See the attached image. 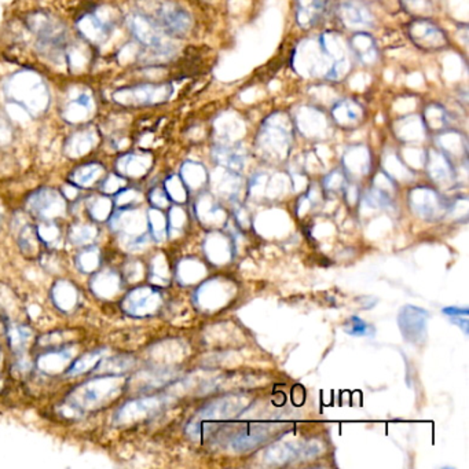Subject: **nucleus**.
Instances as JSON below:
<instances>
[{
    "instance_id": "8",
    "label": "nucleus",
    "mask_w": 469,
    "mask_h": 469,
    "mask_svg": "<svg viewBox=\"0 0 469 469\" xmlns=\"http://www.w3.org/2000/svg\"><path fill=\"white\" fill-rule=\"evenodd\" d=\"M119 382L117 379H102L85 384L72 395L73 403L80 407H89L110 394H115L119 389Z\"/></svg>"
},
{
    "instance_id": "6",
    "label": "nucleus",
    "mask_w": 469,
    "mask_h": 469,
    "mask_svg": "<svg viewBox=\"0 0 469 469\" xmlns=\"http://www.w3.org/2000/svg\"><path fill=\"white\" fill-rule=\"evenodd\" d=\"M338 15L341 24L351 31H368L375 27L372 10L358 0H344L339 4Z\"/></svg>"
},
{
    "instance_id": "20",
    "label": "nucleus",
    "mask_w": 469,
    "mask_h": 469,
    "mask_svg": "<svg viewBox=\"0 0 469 469\" xmlns=\"http://www.w3.org/2000/svg\"><path fill=\"white\" fill-rule=\"evenodd\" d=\"M54 298H55V303L57 305L64 310V311H68L71 310L75 303H76V291L75 288L68 284V282H62V284H58L55 287V292H54Z\"/></svg>"
},
{
    "instance_id": "30",
    "label": "nucleus",
    "mask_w": 469,
    "mask_h": 469,
    "mask_svg": "<svg viewBox=\"0 0 469 469\" xmlns=\"http://www.w3.org/2000/svg\"><path fill=\"white\" fill-rule=\"evenodd\" d=\"M21 248L22 251H28V252H34L38 248L36 244V237H35V231L32 229H29V226L27 229L22 230L21 233V240H20Z\"/></svg>"
},
{
    "instance_id": "22",
    "label": "nucleus",
    "mask_w": 469,
    "mask_h": 469,
    "mask_svg": "<svg viewBox=\"0 0 469 469\" xmlns=\"http://www.w3.org/2000/svg\"><path fill=\"white\" fill-rule=\"evenodd\" d=\"M31 331L25 326H13L8 331V339L10 345L14 351H22L28 341L31 340Z\"/></svg>"
},
{
    "instance_id": "23",
    "label": "nucleus",
    "mask_w": 469,
    "mask_h": 469,
    "mask_svg": "<svg viewBox=\"0 0 469 469\" xmlns=\"http://www.w3.org/2000/svg\"><path fill=\"white\" fill-rule=\"evenodd\" d=\"M101 356L102 352L101 351H94L91 354H87L85 356H82L71 369V372L68 373L69 376H75V375H80L85 373L87 370H89L91 368H94L98 362H101Z\"/></svg>"
},
{
    "instance_id": "3",
    "label": "nucleus",
    "mask_w": 469,
    "mask_h": 469,
    "mask_svg": "<svg viewBox=\"0 0 469 469\" xmlns=\"http://www.w3.org/2000/svg\"><path fill=\"white\" fill-rule=\"evenodd\" d=\"M128 29L142 45L159 55H171L173 51L166 32L154 22L153 18L143 14H131L127 20Z\"/></svg>"
},
{
    "instance_id": "32",
    "label": "nucleus",
    "mask_w": 469,
    "mask_h": 469,
    "mask_svg": "<svg viewBox=\"0 0 469 469\" xmlns=\"http://www.w3.org/2000/svg\"><path fill=\"white\" fill-rule=\"evenodd\" d=\"M99 366L105 369L103 372H116V370H127L129 363L128 359H120V358H113V359H106L103 362H99Z\"/></svg>"
},
{
    "instance_id": "27",
    "label": "nucleus",
    "mask_w": 469,
    "mask_h": 469,
    "mask_svg": "<svg viewBox=\"0 0 469 469\" xmlns=\"http://www.w3.org/2000/svg\"><path fill=\"white\" fill-rule=\"evenodd\" d=\"M96 236V230L92 226H78L73 227L71 231V238L73 243L76 244H88L89 241H92Z\"/></svg>"
},
{
    "instance_id": "33",
    "label": "nucleus",
    "mask_w": 469,
    "mask_h": 469,
    "mask_svg": "<svg viewBox=\"0 0 469 469\" xmlns=\"http://www.w3.org/2000/svg\"><path fill=\"white\" fill-rule=\"evenodd\" d=\"M138 199H139V193L138 192H135V190H126V192L117 194L116 203H117L119 207H127L129 204L135 203Z\"/></svg>"
},
{
    "instance_id": "29",
    "label": "nucleus",
    "mask_w": 469,
    "mask_h": 469,
    "mask_svg": "<svg viewBox=\"0 0 469 469\" xmlns=\"http://www.w3.org/2000/svg\"><path fill=\"white\" fill-rule=\"evenodd\" d=\"M347 333L351 336H365L370 333V328L358 317H352L347 325Z\"/></svg>"
},
{
    "instance_id": "25",
    "label": "nucleus",
    "mask_w": 469,
    "mask_h": 469,
    "mask_svg": "<svg viewBox=\"0 0 469 469\" xmlns=\"http://www.w3.org/2000/svg\"><path fill=\"white\" fill-rule=\"evenodd\" d=\"M216 159L219 163H223L233 168H241L243 166V157L241 154L231 147H217Z\"/></svg>"
},
{
    "instance_id": "11",
    "label": "nucleus",
    "mask_w": 469,
    "mask_h": 469,
    "mask_svg": "<svg viewBox=\"0 0 469 469\" xmlns=\"http://www.w3.org/2000/svg\"><path fill=\"white\" fill-rule=\"evenodd\" d=\"M348 47L352 52V57H355L363 65L370 66L379 61V47L376 41L365 31L355 32L348 39Z\"/></svg>"
},
{
    "instance_id": "24",
    "label": "nucleus",
    "mask_w": 469,
    "mask_h": 469,
    "mask_svg": "<svg viewBox=\"0 0 469 469\" xmlns=\"http://www.w3.org/2000/svg\"><path fill=\"white\" fill-rule=\"evenodd\" d=\"M403 10L409 14L416 15L417 18H424L432 10L431 0H401Z\"/></svg>"
},
{
    "instance_id": "21",
    "label": "nucleus",
    "mask_w": 469,
    "mask_h": 469,
    "mask_svg": "<svg viewBox=\"0 0 469 469\" xmlns=\"http://www.w3.org/2000/svg\"><path fill=\"white\" fill-rule=\"evenodd\" d=\"M71 354L66 351H58L52 354H47L41 358L39 366L44 372H59L68 362H69Z\"/></svg>"
},
{
    "instance_id": "18",
    "label": "nucleus",
    "mask_w": 469,
    "mask_h": 469,
    "mask_svg": "<svg viewBox=\"0 0 469 469\" xmlns=\"http://www.w3.org/2000/svg\"><path fill=\"white\" fill-rule=\"evenodd\" d=\"M449 113L442 105L431 103L424 109V127L438 131L449 127Z\"/></svg>"
},
{
    "instance_id": "19",
    "label": "nucleus",
    "mask_w": 469,
    "mask_h": 469,
    "mask_svg": "<svg viewBox=\"0 0 469 469\" xmlns=\"http://www.w3.org/2000/svg\"><path fill=\"white\" fill-rule=\"evenodd\" d=\"M92 288L101 296H113L119 289V278L113 273H103L94 280Z\"/></svg>"
},
{
    "instance_id": "16",
    "label": "nucleus",
    "mask_w": 469,
    "mask_h": 469,
    "mask_svg": "<svg viewBox=\"0 0 469 469\" xmlns=\"http://www.w3.org/2000/svg\"><path fill=\"white\" fill-rule=\"evenodd\" d=\"M326 7V0H298L296 15L298 22L303 28L314 27L322 17Z\"/></svg>"
},
{
    "instance_id": "34",
    "label": "nucleus",
    "mask_w": 469,
    "mask_h": 469,
    "mask_svg": "<svg viewBox=\"0 0 469 469\" xmlns=\"http://www.w3.org/2000/svg\"><path fill=\"white\" fill-rule=\"evenodd\" d=\"M38 233H39V236L42 237L43 240H45L47 243H51L52 240H55L58 237V230L52 224L41 226V229H39Z\"/></svg>"
},
{
    "instance_id": "1",
    "label": "nucleus",
    "mask_w": 469,
    "mask_h": 469,
    "mask_svg": "<svg viewBox=\"0 0 469 469\" xmlns=\"http://www.w3.org/2000/svg\"><path fill=\"white\" fill-rule=\"evenodd\" d=\"M13 102L31 113H43L48 106V91L42 79L35 73H18L7 85Z\"/></svg>"
},
{
    "instance_id": "10",
    "label": "nucleus",
    "mask_w": 469,
    "mask_h": 469,
    "mask_svg": "<svg viewBox=\"0 0 469 469\" xmlns=\"http://www.w3.org/2000/svg\"><path fill=\"white\" fill-rule=\"evenodd\" d=\"M28 207L41 217L51 219L62 215L65 211V201L59 193L52 189H42L31 196Z\"/></svg>"
},
{
    "instance_id": "13",
    "label": "nucleus",
    "mask_w": 469,
    "mask_h": 469,
    "mask_svg": "<svg viewBox=\"0 0 469 469\" xmlns=\"http://www.w3.org/2000/svg\"><path fill=\"white\" fill-rule=\"evenodd\" d=\"M99 132L94 127H87L75 132L66 140V154L69 157H83L89 153L99 140Z\"/></svg>"
},
{
    "instance_id": "7",
    "label": "nucleus",
    "mask_w": 469,
    "mask_h": 469,
    "mask_svg": "<svg viewBox=\"0 0 469 469\" xmlns=\"http://www.w3.org/2000/svg\"><path fill=\"white\" fill-rule=\"evenodd\" d=\"M96 101L91 92L80 91L71 96L62 109L64 119L71 124H85L95 115Z\"/></svg>"
},
{
    "instance_id": "26",
    "label": "nucleus",
    "mask_w": 469,
    "mask_h": 469,
    "mask_svg": "<svg viewBox=\"0 0 469 469\" xmlns=\"http://www.w3.org/2000/svg\"><path fill=\"white\" fill-rule=\"evenodd\" d=\"M99 266V254L96 250H87L78 256V267L83 273H92Z\"/></svg>"
},
{
    "instance_id": "28",
    "label": "nucleus",
    "mask_w": 469,
    "mask_h": 469,
    "mask_svg": "<svg viewBox=\"0 0 469 469\" xmlns=\"http://www.w3.org/2000/svg\"><path fill=\"white\" fill-rule=\"evenodd\" d=\"M110 210H112V203L106 197L96 199L89 207V212L92 215V217H95L98 220H105L109 216Z\"/></svg>"
},
{
    "instance_id": "17",
    "label": "nucleus",
    "mask_w": 469,
    "mask_h": 469,
    "mask_svg": "<svg viewBox=\"0 0 469 469\" xmlns=\"http://www.w3.org/2000/svg\"><path fill=\"white\" fill-rule=\"evenodd\" d=\"M103 172H105L103 166H101L98 163H88V164H83V166H80V167H78L76 170L73 171L69 175V180L75 186L89 187L101 179Z\"/></svg>"
},
{
    "instance_id": "15",
    "label": "nucleus",
    "mask_w": 469,
    "mask_h": 469,
    "mask_svg": "<svg viewBox=\"0 0 469 469\" xmlns=\"http://www.w3.org/2000/svg\"><path fill=\"white\" fill-rule=\"evenodd\" d=\"M152 166V157L147 153H127L117 160V171L131 178H139L145 175Z\"/></svg>"
},
{
    "instance_id": "31",
    "label": "nucleus",
    "mask_w": 469,
    "mask_h": 469,
    "mask_svg": "<svg viewBox=\"0 0 469 469\" xmlns=\"http://www.w3.org/2000/svg\"><path fill=\"white\" fill-rule=\"evenodd\" d=\"M126 185V180L122 178V176H117V175H110L102 185V190L108 194H112V193H117L119 190H122Z\"/></svg>"
},
{
    "instance_id": "4",
    "label": "nucleus",
    "mask_w": 469,
    "mask_h": 469,
    "mask_svg": "<svg viewBox=\"0 0 469 469\" xmlns=\"http://www.w3.org/2000/svg\"><path fill=\"white\" fill-rule=\"evenodd\" d=\"M407 36L413 44L424 51H440L447 47L446 32L426 18H416L407 25Z\"/></svg>"
},
{
    "instance_id": "12",
    "label": "nucleus",
    "mask_w": 469,
    "mask_h": 469,
    "mask_svg": "<svg viewBox=\"0 0 469 469\" xmlns=\"http://www.w3.org/2000/svg\"><path fill=\"white\" fill-rule=\"evenodd\" d=\"M333 122L342 128H354L363 120V108L352 99H341L331 109Z\"/></svg>"
},
{
    "instance_id": "5",
    "label": "nucleus",
    "mask_w": 469,
    "mask_h": 469,
    "mask_svg": "<svg viewBox=\"0 0 469 469\" xmlns=\"http://www.w3.org/2000/svg\"><path fill=\"white\" fill-rule=\"evenodd\" d=\"M153 20L168 36H185L192 28L187 11L171 1H163L157 7Z\"/></svg>"
},
{
    "instance_id": "9",
    "label": "nucleus",
    "mask_w": 469,
    "mask_h": 469,
    "mask_svg": "<svg viewBox=\"0 0 469 469\" xmlns=\"http://www.w3.org/2000/svg\"><path fill=\"white\" fill-rule=\"evenodd\" d=\"M78 29L87 42L102 44L108 41L113 31V21L101 17L98 11H92L78 21Z\"/></svg>"
},
{
    "instance_id": "14",
    "label": "nucleus",
    "mask_w": 469,
    "mask_h": 469,
    "mask_svg": "<svg viewBox=\"0 0 469 469\" xmlns=\"http://www.w3.org/2000/svg\"><path fill=\"white\" fill-rule=\"evenodd\" d=\"M159 304V296L150 289L132 291L124 300V310L129 314L145 315L153 311Z\"/></svg>"
},
{
    "instance_id": "2",
    "label": "nucleus",
    "mask_w": 469,
    "mask_h": 469,
    "mask_svg": "<svg viewBox=\"0 0 469 469\" xmlns=\"http://www.w3.org/2000/svg\"><path fill=\"white\" fill-rule=\"evenodd\" d=\"M172 92L173 88L168 83H146L119 88L112 98L124 108H140L164 103L170 99Z\"/></svg>"
},
{
    "instance_id": "35",
    "label": "nucleus",
    "mask_w": 469,
    "mask_h": 469,
    "mask_svg": "<svg viewBox=\"0 0 469 469\" xmlns=\"http://www.w3.org/2000/svg\"><path fill=\"white\" fill-rule=\"evenodd\" d=\"M150 200L157 207H164L167 204V196L161 190H154L150 196Z\"/></svg>"
}]
</instances>
